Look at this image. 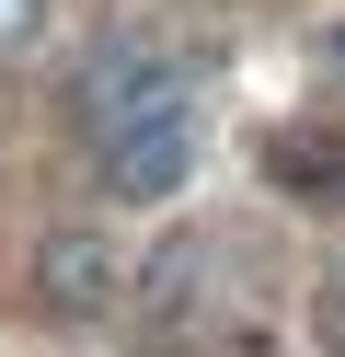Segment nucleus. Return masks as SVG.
Returning <instances> with one entry per match:
<instances>
[{
	"mask_svg": "<svg viewBox=\"0 0 345 357\" xmlns=\"http://www.w3.org/2000/svg\"><path fill=\"white\" fill-rule=\"evenodd\" d=\"M127 300H138V346H150V357L265 346V323H242V288H230V242H219V231H173V242L127 277Z\"/></svg>",
	"mask_w": 345,
	"mask_h": 357,
	"instance_id": "f257e3e1",
	"label": "nucleus"
},
{
	"mask_svg": "<svg viewBox=\"0 0 345 357\" xmlns=\"http://www.w3.org/2000/svg\"><path fill=\"white\" fill-rule=\"evenodd\" d=\"M35 24H46V0H0V58L35 47Z\"/></svg>",
	"mask_w": 345,
	"mask_h": 357,
	"instance_id": "423d86ee",
	"label": "nucleus"
},
{
	"mask_svg": "<svg viewBox=\"0 0 345 357\" xmlns=\"http://www.w3.org/2000/svg\"><path fill=\"white\" fill-rule=\"evenodd\" d=\"M322 70H334V81H345V24H334V35H322Z\"/></svg>",
	"mask_w": 345,
	"mask_h": 357,
	"instance_id": "0eeeda50",
	"label": "nucleus"
},
{
	"mask_svg": "<svg viewBox=\"0 0 345 357\" xmlns=\"http://www.w3.org/2000/svg\"><path fill=\"white\" fill-rule=\"evenodd\" d=\"M265 173H276L288 196H311V208H345V150H334V139H299V127H288V139L265 150Z\"/></svg>",
	"mask_w": 345,
	"mask_h": 357,
	"instance_id": "20e7f679",
	"label": "nucleus"
},
{
	"mask_svg": "<svg viewBox=\"0 0 345 357\" xmlns=\"http://www.w3.org/2000/svg\"><path fill=\"white\" fill-rule=\"evenodd\" d=\"M196 93H207V70L184 47L115 35V47L69 81V127H81V150H115V139H138V127H161V116H196Z\"/></svg>",
	"mask_w": 345,
	"mask_h": 357,
	"instance_id": "f03ea898",
	"label": "nucleus"
},
{
	"mask_svg": "<svg viewBox=\"0 0 345 357\" xmlns=\"http://www.w3.org/2000/svg\"><path fill=\"white\" fill-rule=\"evenodd\" d=\"M311 334H322V357H345V254L322 265V288H311Z\"/></svg>",
	"mask_w": 345,
	"mask_h": 357,
	"instance_id": "39448f33",
	"label": "nucleus"
},
{
	"mask_svg": "<svg viewBox=\"0 0 345 357\" xmlns=\"http://www.w3.org/2000/svg\"><path fill=\"white\" fill-rule=\"evenodd\" d=\"M23 288H35V311L69 323V334H81V323H115V311H127V254H115L104 231H46Z\"/></svg>",
	"mask_w": 345,
	"mask_h": 357,
	"instance_id": "7ed1b4c3",
	"label": "nucleus"
}]
</instances>
